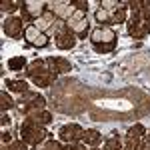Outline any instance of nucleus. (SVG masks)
Returning a JSON list of instances; mask_svg holds the SVG:
<instances>
[{
	"instance_id": "1",
	"label": "nucleus",
	"mask_w": 150,
	"mask_h": 150,
	"mask_svg": "<svg viewBox=\"0 0 150 150\" xmlns=\"http://www.w3.org/2000/svg\"><path fill=\"white\" fill-rule=\"evenodd\" d=\"M128 34L132 38H146L150 34V6H144L142 10L132 12L128 18Z\"/></svg>"
},
{
	"instance_id": "2",
	"label": "nucleus",
	"mask_w": 150,
	"mask_h": 150,
	"mask_svg": "<svg viewBox=\"0 0 150 150\" xmlns=\"http://www.w3.org/2000/svg\"><path fill=\"white\" fill-rule=\"evenodd\" d=\"M90 42L96 52L100 54H108L116 48V32L108 26H98L94 28L92 34H90Z\"/></svg>"
},
{
	"instance_id": "3",
	"label": "nucleus",
	"mask_w": 150,
	"mask_h": 150,
	"mask_svg": "<svg viewBox=\"0 0 150 150\" xmlns=\"http://www.w3.org/2000/svg\"><path fill=\"white\" fill-rule=\"evenodd\" d=\"M20 138L28 146H38V144H44L48 140V132L44 126L32 122L30 118H24L22 124H20Z\"/></svg>"
},
{
	"instance_id": "4",
	"label": "nucleus",
	"mask_w": 150,
	"mask_h": 150,
	"mask_svg": "<svg viewBox=\"0 0 150 150\" xmlns=\"http://www.w3.org/2000/svg\"><path fill=\"white\" fill-rule=\"evenodd\" d=\"M20 112L24 116L32 114L36 110H44V106H46V98L42 96V94L38 92H32V90H28V92L20 94Z\"/></svg>"
},
{
	"instance_id": "5",
	"label": "nucleus",
	"mask_w": 150,
	"mask_h": 150,
	"mask_svg": "<svg viewBox=\"0 0 150 150\" xmlns=\"http://www.w3.org/2000/svg\"><path fill=\"white\" fill-rule=\"evenodd\" d=\"M46 12V4L38 0H26L20 6V18L22 22H36L42 14Z\"/></svg>"
},
{
	"instance_id": "6",
	"label": "nucleus",
	"mask_w": 150,
	"mask_h": 150,
	"mask_svg": "<svg viewBox=\"0 0 150 150\" xmlns=\"http://www.w3.org/2000/svg\"><path fill=\"white\" fill-rule=\"evenodd\" d=\"M24 40L34 48H46L48 42H50L48 34H44L42 30H38L34 24H28V26H26V30H24Z\"/></svg>"
},
{
	"instance_id": "7",
	"label": "nucleus",
	"mask_w": 150,
	"mask_h": 150,
	"mask_svg": "<svg viewBox=\"0 0 150 150\" xmlns=\"http://www.w3.org/2000/svg\"><path fill=\"white\" fill-rule=\"evenodd\" d=\"M82 134H84V128L80 124H76V122H70V124H64V126L58 130V138L60 142H80L82 140Z\"/></svg>"
},
{
	"instance_id": "8",
	"label": "nucleus",
	"mask_w": 150,
	"mask_h": 150,
	"mask_svg": "<svg viewBox=\"0 0 150 150\" xmlns=\"http://www.w3.org/2000/svg\"><path fill=\"white\" fill-rule=\"evenodd\" d=\"M22 30H26V28H24L22 18H18V16H8L2 22V32L8 38H18V36L22 34Z\"/></svg>"
},
{
	"instance_id": "9",
	"label": "nucleus",
	"mask_w": 150,
	"mask_h": 150,
	"mask_svg": "<svg viewBox=\"0 0 150 150\" xmlns=\"http://www.w3.org/2000/svg\"><path fill=\"white\" fill-rule=\"evenodd\" d=\"M46 6H48V10L54 12V16H56L58 20H66L68 22L70 16L74 14V8H72L70 2H48Z\"/></svg>"
},
{
	"instance_id": "10",
	"label": "nucleus",
	"mask_w": 150,
	"mask_h": 150,
	"mask_svg": "<svg viewBox=\"0 0 150 150\" xmlns=\"http://www.w3.org/2000/svg\"><path fill=\"white\" fill-rule=\"evenodd\" d=\"M46 66L50 70H54L56 74H66V72L72 70L70 60H66L64 56H48L46 58Z\"/></svg>"
},
{
	"instance_id": "11",
	"label": "nucleus",
	"mask_w": 150,
	"mask_h": 150,
	"mask_svg": "<svg viewBox=\"0 0 150 150\" xmlns=\"http://www.w3.org/2000/svg\"><path fill=\"white\" fill-rule=\"evenodd\" d=\"M56 78H58V74L54 70L44 68L38 76L32 78V82H34V86H38V88H48V86H52V84L56 82Z\"/></svg>"
},
{
	"instance_id": "12",
	"label": "nucleus",
	"mask_w": 150,
	"mask_h": 150,
	"mask_svg": "<svg viewBox=\"0 0 150 150\" xmlns=\"http://www.w3.org/2000/svg\"><path fill=\"white\" fill-rule=\"evenodd\" d=\"M76 42H78V38H76V34H74L70 28L66 32H62L58 38H54V44H56V48H60V50H72V48L76 46Z\"/></svg>"
},
{
	"instance_id": "13",
	"label": "nucleus",
	"mask_w": 150,
	"mask_h": 150,
	"mask_svg": "<svg viewBox=\"0 0 150 150\" xmlns=\"http://www.w3.org/2000/svg\"><path fill=\"white\" fill-rule=\"evenodd\" d=\"M56 20H58V18L54 16V12L48 10V6H46V12H44V14H42V16H40V18H38V20L34 22V26L38 28V30H42V32L46 34L48 30L54 26V22H56Z\"/></svg>"
},
{
	"instance_id": "14",
	"label": "nucleus",
	"mask_w": 150,
	"mask_h": 150,
	"mask_svg": "<svg viewBox=\"0 0 150 150\" xmlns=\"http://www.w3.org/2000/svg\"><path fill=\"white\" fill-rule=\"evenodd\" d=\"M44 68H46V60H42V58H36V60H32V62L28 64V68L24 70V76L32 80V78H34V76H38V74H40V72H42Z\"/></svg>"
},
{
	"instance_id": "15",
	"label": "nucleus",
	"mask_w": 150,
	"mask_h": 150,
	"mask_svg": "<svg viewBox=\"0 0 150 150\" xmlns=\"http://www.w3.org/2000/svg\"><path fill=\"white\" fill-rule=\"evenodd\" d=\"M100 140H102V134H100L98 130H94V128L84 130V134H82V142H84L86 146H92V148L100 144Z\"/></svg>"
},
{
	"instance_id": "16",
	"label": "nucleus",
	"mask_w": 150,
	"mask_h": 150,
	"mask_svg": "<svg viewBox=\"0 0 150 150\" xmlns=\"http://www.w3.org/2000/svg\"><path fill=\"white\" fill-rule=\"evenodd\" d=\"M26 118H30L32 122L40 124V126H48V124L52 122V114H50L48 110H36V112H32V114H28Z\"/></svg>"
},
{
	"instance_id": "17",
	"label": "nucleus",
	"mask_w": 150,
	"mask_h": 150,
	"mask_svg": "<svg viewBox=\"0 0 150 150\" xmlns=\"http://www.w3.org/2000/svg\"><path fill=\"white\" fill-rule=\"evenodd\" d=\"M6 66H8V70H12V72H22V70L28 68V60H26L22 54H20V56H12V58H8Z\"/></svg>"
},
{
	"instance_id": "18",
	"label": "nucleus",
	"mask_w": 150,
	"mask_h": 150,
	"mask_svg": "<svg viewBox=\"0 0 150 150\" xmlns=\"http://www.w3.org/2000/svg\"><path fill=\"white\" fill-rule=\"evenodd\" d=\"M4 86H6L10 92H16V94H24V92L30 90L28 84H26V80H12V78H8V80H4Z\"/></svg>"
},
{
	"instance_id": "19",
	"label": "nucleus",
	"mask_w": 150,
	"mask_h": 150,
	"mask_svg": "<svg viewBox=\"0 0 150 150\" xmlns=\"http://www.w3.org/2000/svg\"><path fill=\"white\" fill-rule=\"evenodd\" d=\"M128 4L126 2H120L118 6L114 8V12H112V24H122V22H126V18H128Z\"/></svg>"
},
{
	"instance_id": "20",
	"label": "nucleus",
	"mask_w": 150,
	"mask_h": 150,
	"mask_svg": "<svg viewBox=\"0 0 150 150\" xmlns=\"http://www.w3.org/2000/svg\"><path fill=\"white\" fill-rule=\"evenodd\" d=\"M102 150H122V138L118 136V132H112V136L104 140Z\"/></svg>"
},
{
	"instance_id": "21",
	"label": "nucleus",
	"mask_w": 150,
	"mask_h": 150,
	"mask_svg": "<svg viewBox=\"0 0 150 150\" xmlns=\"http://www.w3.org/2000/svg\"><path fill=\"white\" fill-rule=\"evenodd\" d=\"M68 28L76 34V38H86V34H88V20L84 18V20H80V22L68 24Z\"/></svg>"
},
{
	"instance_id": "22",
	"label": "nucleus",
	"mask_w": 150,
	"mask_h": 150,
	"mask_svg": "<svg viewBox=\"0 0 150 150\" xmlns=\"http://www.w3.org/2000/svg\"><path fill=\"white\" fill-rule=\"evenodd\" d=\"M94 20L100 24V26H110L112 24V14L106 10V8H98L94 12Z\"/></svg>"
},
{
	"instance_id": "23",
	"label": "nucleus",
	"mask_w": 150,
	"mask_h": 150,
	"mask_svg": "<svg viewBox=\"0 0 150 150\" xmlns=\"http://www.w3.org/2000/svg\"><path fill=\"white\" fill-rule=\"evenodd\" d=\"M66 30H68V22L66 20H56L54 26L48 30L46 34H48V38H58V36L62 34V32H66Z\"/></svg>"
},
{
	"instance_id": "24",
	"label": "nucleus",
	"mask_w": 150,
	"mask_h": 150,
	"mask_svg": "<svg viewBox=\"0 0 150 150\" xmlns=\"http://www.w3.org/2000/svg\"><path fill=\"white\" fill-rule=\"evenodd\" d=\"M126 136L128 138H144L146 136V128L142 126V124H132V126L128 128V132H126Z\"/></svg>"
},
{
	"instance_id": "25",
	"label": "nucleus",
	"mask_w": 150,
	"mask_h": 150,
	"mask_svg": "<svg viewBox=\"0 0 150 150\" xmlns=\"http://www.w3.org/2000/svg\"><path fill=\"white\" fill-rule=\"evenodd\" d=\"M0 108H2V112H6V110L14 108V100L6 94V90H2V92H0Z\"/></svg>"
},
{
	"instance_id": "26",
	"label": "nucleus",
	"mask_w": 150,
	"mask_h": 150,
	"mask_svg": "<svg viewBox=\"0 0 150 150\" xmlns=\"http://www.w3.org/2000/svg\"><path fill=\"white\" fill-rule=\"evenodd\" d=\"M20 6H22V2H16V0H4V2L0 4V10H2V12H8V14H10V12L18 10Z\"/></svg>"
},
{
	"instance_id": "27",
	"label": "nucleus",
	"mask_w": 150,
	"mask_h": 150,
	"mask_svg": "<svg viewBox=\"0 0 150 150\" xmlns=\"http://www.w3.org/2000/svg\"><path fill=\"white\" fill-rule=\"evenodd\" d=\"M42 150H64V146L60 140H46L42 144Z\"/></svg>"
},
{
	"instance_id": "28",
	"label": "nucleus",
	"mask_w": 150,
	"mask_h": 150,
	"mask_svg": "<svg viewBox=\"0 0 150 150\" xmlns=\"http://www.w3.org/2000/svg\"><path fill=\"white\" fill-rule=\"evenodd\" d=\"M4 150H28V144H26L22 138H20V140H12Z\"/></svg>"
},
{
	"instance_id": "29",
	"label": "nucleus",
	"mask_w": 150,
	"mask_h": 150,
	"mask_svg": "<svg viewBox=\"0 0 150 150\" xmlns=\"http://www.w3.org/2000/svg\"><path fill=\"white\" fill-rule=\"evenodd\" d=\"M72 8L74 10H80V12H88V2L86 0H70Z\"/></svg>"
},
{
	"instance_id": "30",
	"label": "nucleus",
	"mask_w": 150,
	"mask_h": 150,
	"mask_svg": "<svg viewBox=\"0 0 150 150\" xmlns=\"http://www.w3.org/2000/svg\"><path fill=\"white\" fill-rule=\"evenodd\" d=\"M86 18V12H80V10H74V14L70 16L68 24H74V22H80V20H84Z\"/></svg>"
},
{
	"instance_id": "31",
	"label": "nucleus",
	"mask_w": 150,
	"mask_h": 150,
	"mask_svg": "<svg viewBox=\"0 0 150 150\" xmlns=\"http://www.w3.org/2000/svg\"><path fill=\"white\" fill-rule=\"evenodd\" d=\"M64 150H86V144L84 142H70L64 146Z\"/></svg>"
},
{
	"instance_id": "32",
	"label": "nucleus",
	"mask_w": 150,
	"mask_h": 150,
	"mask_svg": "<svg viewBox=\"0 0 150 150\" xmlns=\"http://www.w3.org/2000/svg\"><path fill=\"white\" fill-rule=\"evenodd\" d=\"M12 138H10V132H2V144H10Z\"/></svg>"
},
{
	"instance_id": "33",
	"label": "nucleus",
	"mask_w": 150,
	"mask_h": 150,
	"mask_svg": "<svg viewBox=\"0 0 150 150\" xmlns=\"http://www.w3.org/2000/svg\"><path fill=\"white\" fill-rule=\"evenodd\" d=\"M8 124H10V116L6 112H2V126H8Z\"/></svg>"
},
{
	"instance_id": "34",
	"label": "nucleus",
	"mask_w": 150,
	"mask_h": 150,
	"mask_svg": "<svg viewBox=\"0 0 150 150\" xmlns=\"http://www.w3.org/2000/svg\"><path fill=\"white\" fill-rule=\"evenodd\" d=\"M90 150H102V148H98V146H94V148H90Z\"/></svg>"
},
{
	"instance_id": "35",
	"label": "nucleus",
	"mask_w": 150,
	"mask_h": 150,
	"mask_svg": "<svg viewBox=\"0 0 150 150\" xmlns=\"http://www.w3.org/2000/svg\"><path fill=\"white\" fill-rule=\"evenodd\" d=\"M122 150H130V148H126V146H122Z\"/></svg>"
},
{
	"instance_id": "36",
	"label": "nucleus",
	"mask_w": 150,
	"mask_h": 150,
	"mask_svg": "<svg viewBox=\"0 0 150 150\" xmlns=\"http://www.w3.org/2000/svg\"><path fill=\"white\" fill-rule=\"evenodd\" d=\"M148 136H150V132H148Z\"/></svg>"
}]
</instances>
